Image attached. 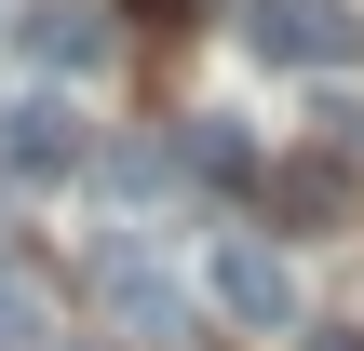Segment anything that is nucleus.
<instances>
[{"mask_svg":"<svg viewBox=\"0 0 364 351\" xmlns=\"http://www.w3.org/2000/svg\"><path fill=\"white\" fill-rule=\"evenodd\" d=\"M95 298H108V325H122V338H149V351L189 325V311H176V284H162L135 243H108V257H95Z\"/></svg>","mask_w":364,"mask_h":351,"instance_id":"4","label":"nucleus"},{"mask_svg":"<svg viewBox=\"0 0 364 351\" xmlns=\"http://www.w3.org/2000/svg\"><path fill=\"white\" fill-rule=\"evenodd\" d=\"M95 54H108V14H81V0H41V14H27V68H41V81H81Z\"/></svg>","mask_w":364,"mask_h":351,"instance_id":"5","label":"nucleus"},{"mask_svg":"<svg viewBox=\"0 0 364 351\" xmlns=\"http://www.w3.org/2000/svg\"><path fill=\"white\" fill-rule=\"evenodd\" d=\"M270 203H284V216H311V230H324V216H338V203H351V176H338V162H284V176H270Z\"/></svg>","mask_w":364,"mask_h":351,"instance_id":"6","label":"nucleus"},{"mask_svg":"<svg viewBox=\"0 0 364 351\" xmlns=\"http://www.w3.org/2000/svg\"><path fill=\"white\" fill-rule=\"evenodd\" d=\"M243 41H257L270 68H324V81L364 68V14H351V0H257V14H243Z\"/></svg>","mask_w":364,"mask_h":351,"instance_id":"1","label":"nucleus"},{"mask_svg":"<svg viewBox=\"0 0 364 351\" xmlns=\"http://www.w3.org/2000/svg\"><path fill=\"white\" fill-rule=\"evenodd\" d=\"M0 176H27V189H54V176H81V108H68L54 81L0 108Z\"/></svg>","mask_w":364,"mask_h":351,"instance_id":"3","label":"nucleus"},{"mask_svg":"<svg viewBox=\"0 0 364 351\" xmlns=\"http://www.w3.org/2000/svg\"><path fill=\"white\" fill-rule=\"evenodd\" d=\"M311 351H364V338H351V325H324V338H311Z\"/></svg>","mask_w":364,"mask_h":351,"instance_id":"8","label":"nucleus"},{"mask_svg":"<svg viewBox=\"0 0 364 351\" xmlns=\"http://www.w3.org/2000/svg\"><path fill=\"white\" fill-rule=\"evenodd\" d=\"M203 298H216V311H230L243 338H284V325H297V271H284V257H270L257 230H230V243L203 257Z\"/></svg>","mask_w":364,"mask_h":351,"instance_id":"2","label":"nucleus"},{"mask_svg":"<svg viewBox=\"0 0 364 351\" xmlns=\"http://www.w3.org/2000/svg\"><path fill=\"white\" fill-rule=\"evenodd\" d=\"M176 162H189V176H216V189H243V176H257V149H243L230 122H189V149H176Z\"/></svg>","mask_w":364,"mask_h":351,"instance_id":"7","label":"nucleus"}]
</instances>
